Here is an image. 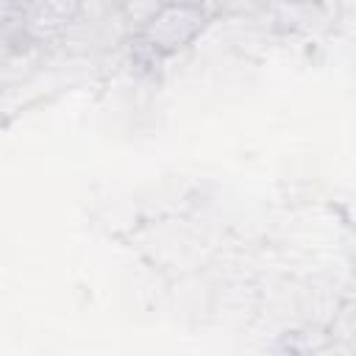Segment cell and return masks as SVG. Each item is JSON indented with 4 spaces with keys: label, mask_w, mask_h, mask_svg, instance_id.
<instances>
[{
    "label": "cell",
    "mask_w": 356,
    "mask_h": 356,
    "mask_svg": "<svg viewBox=\"0 0 356 356\" xmlns=\"http://www.w3.org/2000/svg\"><path fill=\"white\" fill-rule=\"evenodd\" d=\"M220 14L197 6V3H181V0H164L147 19L145 25L134 33V44L145 50L153 58H167L189 44L217 19Z\"/></svg>",
    "instance_id": "1"
},
{
    "label": "cell",
    "mask_w": 356,
    "mask_h": 356,
    "mask_svg": "<svg viewBox=\"0 0 356 356\" xmlns=\"http://www.w3.org/2000/svg\"><path fill=\"white\" fill-rule=\"evenodd\" d=\"M181 3H197V6H206V8H211V11H222V6L228 3V0H181Z\"/></svg>",
    "instance_id": "2"
}]
</instances>
